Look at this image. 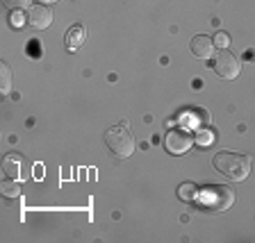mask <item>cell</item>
Masks as SVG:
<instances>
[{
    "label": "cell",
    "mask_w": 255,
    "mask_h": 243,
    "mask_svg": "<svg viewBox=\"0 0 255 243\" xmlns=\"http://www.w3.org/2000/svg\"><path fill=\"white\" fill-rule=\"evenodd\" d=\"M214 168L221 175H226L228 180L233 182H244L251 175V159L246 155L239 153H228V150H221L219 155H214Z\"/></svg>",
    "instance_id": "1"
},
{
    "label": "cell",
    "mask_w": 255,
    "mask_h": 243,
    "mask_svg": "<svg viewBox=\"0 0 255 243\" xmlns=\"http://www.w3.org/2000/svg\"><path fill=\"white\" fill-rule=\"evenodd\" d=\"M194 202L198 205V209H205V212H226L235 202V193L226 184H210L198 191Z\"/></svg>",
    "instance_id": "2"
},
{
    "label": "cell",
    "mask_w": 255,
    "mask_h": 243,
    "mask_svg": "<svg viewBox=\"0 0 255 243\" xmlns=\"http://www.w3.org/2000/svg\"><path fill=\"white\" fill-rule=\"evenodd\" d=\"M105 143L114 157H119V159L130 157L134 150V137H132L130 125L123 121V123H119V125L110 127L105 132Z\"/></svg>",
    "instance_id": "3"
},
{
    "label": "cell",
    "mask_w": 255,
    "mask_h": 243,
    "mask_svg": "<svg viewBox=\"0 0 255 243\" xmlns=\"http://www.w3.org/2000/svg\"><path fill=\"white\" fill-rule=\"evenodd\" d=\"M214 71L223 80H235L239 75V71H242V66H239V59L230 53L228 48H221L217 59H214Z\"/></svg>",
    "instance_id": "4"
},
{
    "label": "cell",
    "mask_w": 255,
    "mask_h": 243,
    "mask_svg": "<svg viewBox=\"0 0 255 243\" xmlns=\"http://www.w3.org/2000/svg\"><path fill=\"white\" fill-rule=\"evenodd\" d=\"M2 170H5L7 177H14V180H18L21 177L23 182L30 180V164L25 162V157H21V155L16 153H9L2 157Z\"/></svg>",
    "instance_id": "5"
},
{
    "label": "cell",
    "mask_w": 255,
    "mask_h": 243,
    "mask_svg": "<svg viewBox=\"0 0 255 243\" xmlns=\"http://www.w3.org/2000/svg\"><path fill=\"white\" fill-rule=\"evenodd\" d=\"M191 141H194V139H191V134L187 132V130L173 127V130H169L164 137V148L173 155H182L191 148Z\"/></svg>",
    "instance_id": "6"
},
{
    "label": "cell",
    "mask_w": 255,
    "mask_h": 243,
    "mask_svg": "<svg viewBox=\"0 0 255 243\" xmlns=\"http://www.w3.org/2000/svg\"><path fill=\"white\" fill-rule=\"evenodd\" d=\"M53 23V11L46 5H32L27 9V25L32 30H46Z\"/></svg>",
    "instance_id": "7"
},
{
    "label": "cell",
    "mask_w": 255,
    "mask_h": 243,
    "mask_svg": "<svg viewBox=\"0 0 255 243\" xmlns=\"http://www.w3.org/2000/svg\"><path fill=\"white\" fill-rule=\"evenodd\" d=\"M191 53H194V57L198 59H210L214 53V41L210 37H205V34H196V37L191 39Z\"/></svg>",
    "instance_id": "8"
},
{
    "label": "cell",
    "mask_w": 255,
    "mask_h": 243,
    "mask_svg": "<svg viewBox=\"0 0 255 243\" xmlns=\"http://www.w3.org/2000/svg\"><path fill=\"white\" fill-rule=\"evenodd\" d=\"M87 39V32L82 25H73L69 27V32H66V37H64V46H66V50H78L82 43H85Z\"/></svg>",
    "instance_id": "9"
},
{
    "label": "cell",
    "mask_w": 255,
    "mask_h": 243,
    "mask_svg": "<svg viewBox=\"0 0 255 243\" xmlns=\"http://www.w3.org/2000/svg\"><path fill=\"white\" fill-rule=\"evenodd\" d=\"M2 196L18 198L21 196V184H18L14 177H5V180H2Z\"/></svg>",
    "instance_id": "10"
},
{
    "label": "cell",
    "mask_w": 255,
    "mask_h": 243,
    "mask_svg": "<svg viewBox=\"0 0 255 243\" xmlns=\"http://www.w3.org/2000/svg\"><path fill=\"white\" fill-rule=\"evenodd\" d=\"M9 89H11V69L7 64H0V91L9 93Z\"/></svg>",
    "instance_id": "11"
},
{
    "label": "cell",
    "mask_w": 255,
    "mask_h": 243,
    "mask_svg": "<svg viewBox=\"0 0 255 243\" xmlns=\"http://www.w3.org/2000/svg\"><path fill=\"white\" fill-rule=\"evenodd\" d=\"M178 196H180L182 200H187V202H194L196 200V196H198V189L194 184H182L180 189H178Z\"/></svg>",
    "instance_id": "12"
},
{
    "label": "cell",
    "mask_w": 255,
    "mask_h": 243,
    "mask_svg": "<svg viewBox=\"0 0 255 243\" xmlns=\"http://www.w3.org/2000/svg\"><path fill=\"white\" fill-rule=\"evenodd\" d=\"M7 9H14V11H21V9H30V0H2Z\"/></svg>",
    "instance_id": "13"
},
{
    "label": "cell",
    "mask_w": 255,
    "mask_h": 243,
    "mask_svg": "<svg viewBox=\"0 0 255 243\" xmlns=\"http://www.w3.org/2000/svg\"><path fill=\"white\" fill-rule=\"evenodd\" d=\"M27 53H30L32 59H39V57H41V43L32 41V43H30V50H27Z\"/></svg>",
    "instance_id": "14"
},
{
    "label": "cell",
    "mask_w": 255,
    "mask_h": 243,
    "mask_svg": "<svg viewBox=\"0 0 255 243\" xmlns=\"http://www.w3.org/2000/svg\"><path fill=\"white\" fill-rule=\"evenodd\" d=\"M228 41H230V39H228V34H226V32H219V34H217V46L219 48H226V46H228Z\"/></svg>",
    "instance_id": "15"
},
{
    "label": "cell",
    "mask_w": 255,
    "mask_h": 243,
    "mask_svg": "<svg viewBox=\"0 0 255 243\" xmlns=\"http://www.w3.org/2000/svg\"><path fill=\"white\" fill-rule=\"evenodd\" d=\"M23 23H25V21H23V16H21V14H14V16H11V25H14V27L23 25Z\"/></svg>",
    "instance_id": "16"
},
{
    "label": "cell",
    "mask_w": 255,
    "mask_h": 243,
    "mask_svg": "<svg viewBox=\"0 0 255 243\" xmlns=\"http://www.w3.org/2000/svg\"><path fill=\"white\" fill-rule=\"evenodd\" d=\"M210 139H212V137H210V134H198V141H201V143H210Z\"/></svg>",
    "instance_id": "17"
},
{
    "label": "cell",
    "mask_w": 255,
    "mask_h": 243,
    "mask_svg": "<svg viewBox=\"0 0 255 243\" xmlns=\"http://www.w3.org/2000/svg\"><path fill=\"white\" fill-rule=\"evenodd\" d=\"M34 175H37V177H41V175H43V168H41V166H37V170H34Z\"/></svg>",
    "instance_id": "18"
},
{
    "label": "cell",
    "mask_w": 255,
    "mask_h": 243,
    "mask_svg": "<svg viewBox=\"0 0 255 243\" xmlns=\"http://www.w3.org/2000/svg\"><path fill=\"white\" fill-rule=\"evenodd\" d=\"M41 2H46V5H50V2H57V0H41Z\"/></svg>",
    "instance_id": "19"
}]
</instances>
